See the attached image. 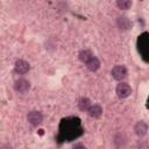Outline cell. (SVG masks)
<instances>
[{
    "label": "cell",
    "instance_id": "1",
    "mask_svg": "<svg viewBox=\"0 0 149 149\" xmlns=\"http://www.w3.org/2000/svg\"><path fill=\"white\" fill-rule=\"evenodd\" d=\"M137 45H139V51L143 55V57L149 56V34L144 33L143 35H141Z\"/></svg>",
    "mask_w": 149,
    "mask_h": 149
},
{
    "label": "cell",
    "instance_id": "2",
    "mask_svg": "<svg viewBox=\"0 0 149 149\" xmlns=\"http://www.w3.org/2000/svg\"><path fill=\"white\" fill-rule=\"evenodd\" d=\"M111 74L115 80H122L127 77V69L123 65H115L112 69Z\"/></svg>",
    "mask_w": 149,
    "mask_h": 149
},
{
    "label": "cell",
    "instance_id": "3",
    "mask_svg": "<svg viewBox=\"0 0 149 149\" xmlns=\"http://www.w3.org/2000/svg\"><path fill=\"white\" fill-rule=\"evenodd\" d=\"M115 91H116L118 97L121 98V99H125V98L129 97L130 93H132L130 86H129L128 84H126V83H120V84L116 86V90H115Z\"/></svg>",
    "mask_w": 149,
    "mask_h": 149
},
{
    "label": "cell",
    "instance_id": "4",
    "mask_svg": "<svg viewBox=\"0 0 149 149\" xmlns=\"http://www.w3.org/2000/svg\"><path fill=\"white\" fill-rule=\"evenodd\" d=\"M29 88H30V83L26 79H17L14 83V90L19 93H24L29 91Z\"/></svg>",
    "mask_w": 149,
    "mask_h": 149
},
{
    "label": "cell",
    "instance_id": "5",
    "mask_svg": "<svg viewBox=\"0 0 149 149\" xmlns=\"http://www.w3.org/2000/svg\"><path fill=\"white\" fill-rule=\"evenodd\" d=\"M27 119H28V121H29L33 126H37V125H40V123L42 122L43 116H42L41 112H38V111H31V112L28 113Z\"/></svg>",
    "mask_w": 149,
    "mask_h": 149
},
{
    "label": "cell",
    "instance_id": "6",
    "mask_svg": "<svg viewBox=\"0 0 149 149\" xmlns=\"http://www.w3.org/2000/svg\"><path fill=\"white\" fill-rule=\"evenodd\" d=\"M14 70L19 74H24L29 71V64L23 59H17L14 65Z\"/></svg>",
    "mask_w": 149,
    "mask_h": 149
},
{
    "label": "cell",
    "instance_id": "7",
    "mask_svg": "<svg viewBox=\"0 0 149 149\" xmlns=\"http://www.w3.org/2000/svg\"><path fill=\"white\" fill-rule=\"evenodd\" d=\"M134 130H135V134L137 135V136H144L146 134H147V132H148V125L144 122V121H139L136 125H135V127H134Z\"/></svg>",
    "mask_w": 149,
    "mask_h": 149
},
{
    "label": "cell",
    "instance_id": "8",
    "mask_svg": "<svg viewBox=\"0 0 149 149\" xmlns=\"http://www.w3.org/2000/svg\"><path fill=\"white\" fill-rule=\"evenodd\" d=\"M87 113H88V115L91 118H99L102 114V108L99 105H93V106H91L88 108Z\"/></svg>",
    "mask_w": 149,
    "mask_h": 149
},
{
    "label": "cell",
    "instance_id": "9",
    "mask_svg": "<svg viewBox=\"0 0 149 149\" xmlns=\"http://www.w3.org/2000/svg\"><path fill=\"white\" fill-rule=\"evenodd\" d=\"M86 68L90 71H97L100 68V61L97 57H92L87 63H86Z\"/></svg>",
    "mask_w": 149,
    "mask_h": 149
},
{
    "label": "cell",
    "instance_id": "10",
    "mask_svg": "<svg viewBox=\"0 0 149 149\" xmlns=\"http://www.w3.org/2000/svg\"><path fill=\"white\" fill-rule=\"evenodd\" d=\"M92 57H94L93 56V54H92V51L91 50H81L80 52H79V55H78V58L83 62V63H87Z\"/></svg>",
    "mask_w": 149,
    "mask_h": 149
},
{
    "label": "cell",
    "instance_id": "11",
    "mask_svg": "<svg viewBox=\"0 0 149 149\" xmlns=\"http://www.w3.org/2000/svg\"><path fill=\"white\" fill-rule=\"evenodd\" d=\"M118 26H119L120 29L126 30V29H129V28L132 27V22H130L127 17L122 16V17H119V19H118Z\"/></svg>",
    "mask_w": 149,
    "mask_h": 149
},
{
    "label": "cell",
    "instance_id": "12",
    "mask_svg": "<svg viewBox=\"0 0 149 149\" xmlns=\"http://www.w3.org/2000/svg\"><path fill=\"white\" fill-rule=\"evenodd\" d=\"M91 101L88 98H81L79 101H78V107L80 111H88V108L91 107Z\"/></svg>",
    "mask_w": 149,
    "mask_h": 149
},
{
    "label": "cell",
    "instance_id": "13",
    "mask_svg": "<svg viewBox=\"0 0 149 149\" xmlns=\"http://www.w3.org/2000/svg\"><path fill=\"white\" fill-rule=\"evenodd\" d=\"M133 2L130 0H118L116 1V6L120 8V9H129L132 7Z\"/></svg>",
    "mask_w": 149,
    "mask_h": 149
},
{
    "label": "cell",
    "instance_id": "14",
    "mask_svg": "<svg viewBox=\"0 0 149 149\" xmlns=\"http://www.w3.org/2000/svg\"><path fill=\"white\" fill-rule=\"evenodd\" d=\"M73 149H86V148H85L83 144H80V143H77V144L73 147Z\"/></svg>",
    "mask_w": 149,
    "mask_h": 149
}]
</instances>
